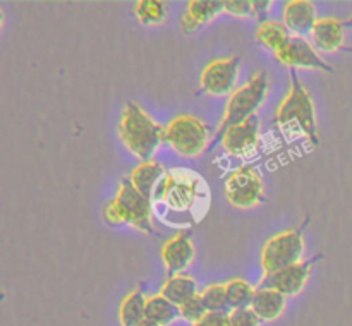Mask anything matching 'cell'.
Returning a JSON list of instances; mask_svg holds the SVG:
<instances>
[{"instance_id": "6da1fadb", "label": "cell", "mask_w": 352, "mask_h": 326, "mask_svg": "<svg viewBox=\"0 0 352 326\" xmlns=\"http://www.w3.org/2000/svg\"><path fill=\"white\" fill-rule=\"evenodd\" d=\"M164 127L155 122L138 103L129 102L124 106L119 134L124 146L134 156L143 161H153L158 148L164 143Z\"/></svg>"}, {"instance_id": "7a4b0ae2", "label": "cell", "mask_w": 352, "mask_h": 326, "mask_svg": "<svg viewBox=\"0 0 352 326\" xmlns=\"http://www.w3.org/2000/svg\"><path fill=\"white\" fill-rule=\"evenodd\" d=\"M277 124L285 132L305 134L311 146H320L315 103L308 89L299 82L294 69L291 71V91L277 110Z\"/></svg>"}, {"instance_id": "3957f363", "label": "cell", "mask_w": 352, "mask_h": 326, "mask_svg": "<svg viewBox=\"0 0 352 326\" xmlns=\"http://www.w3.org/2000/svg\"><path fill=\"white\" fill-rule=\"evenodd\" d=\"M103 218L107 223L119 225V223H129L144 233H153V208L151 199L141 194L133 185L131 178H124L119 185L116 198L103 209Z\"/></svg>"}, {"instance_id": "277c9868", "label": "cell", "mask_w": 352, "mask_h": 326, "mask_svg": "<svg viewBox=\"0 0 352 326\" xmlns=\"http://www.w3.org/2000/svg\"><path fill=\"white\" fill-rule=\"evenodd\" d=\"M267 95L268 78L265 72H256L246 84H243L239 89H236V91L230 95L229 102H227L223 119L222 122H220L215 137H213V144L219 143V139L222 137V134L226 132L227 129H230V127L234 126H239V124H244L246 120H250L251 117L256 115V110L263 105Z\"/></svg>"}, {"instance_id": "5b68a950", "label": "cell", "mask_w": 352, "mask_h": 326, "mask_svg": "<svg viewBox=\"0 0 352 326\" xmlns=\"http://www.w3.org/2000/svg\"><path fill=\"white\" fill-rule=\"evenodd\" d=\"M208 127L195 115H177L167 124L164 143L186 158H196L208 150Z\"/></svg>"}, {"instance_id": "8992f818", "label": "cell", "mask_w": 352, "mask_h": 326, "mask_svg": "<svg viewBox=\"0 0 352 326\" xmlns=\"http://www.w3.org/2000/svg\"><path fill=\"white\" fill-rule=\"evenodd\" d=\"M305 254V237L301 229L284 230L267 240L261 251V268L265 275L275 273L284 268L302 261Z\"/></svg>"}, {"instance_id": "52a82bcc", "label": "cell", "mask_w": 352, "mask_h": 326, "mask_svg": "<svg viewBox=\"0 0 352 326\" xmlns=\"http://www.w3.org/2000/svg\"><path fill=\"white\" fill-rule=\"evenodd\" d=\"M201 178L189 170H170L167 172L162 184L155 192V199L164 201L168 208L184 211L195 206L199 196Z\"/></svg>"}, {"instance_id": "ba28073f", "label": "cell", "mask_w": 352, "mask_h": 326, "mask_svg": "<svg viewBox=\"0 0 352 326\" xmlns=\"http://www.w3.org/2000/svg\"><path fill=\"white\" fill-rule=\"evenodd\" d=\"M265 185L260 174L253 167L237 168L226 182V196L236 208H253L263 199Z\"/></svg>"}, {"instance_id": "9c48e42d", "label": "cell", "mask_w": 352, "mask_h": 326, "mask_svg": "<svg viewBox=\"0 0 352 326\" xmlns=\"http://www.w3.org/2000/svg\"><path fill=\"white\" fill-rule=\"evenodd\" d=\"M241 58H217L210 62L201 72V89L212 96L232 95L236 91L237 78H239Z\"/></svg>"}, {"instance_id": "30bf717a", "label": "cell", "mask_w": 352, "mask_h": 326, "mask_svg": "<svg viewBox=\"0 0 352 326\" xmlns=\"http://www.w3.org/2000/svg\"><path fill=\"white\" fill-rule=\"evenodd\" d=\"M315 261L316 257L311 261H301V263L292 264V266L284 268L280 271H275V273L265 275L260 287L274 288V290H278L280 294H284L285 297H296L306 287V281L309 280V275H311V268L315 264Z\"/></svg>"}, {"instance_id": "8fae6325", "label": "cell", "mask_w": 352, "mask_h": 326, "mask_svg": "<svg viewBox=\"0 0 352 326\" xmlns=\"http://www.w3.org/2000/svg\"><path fill=\"white\" fill-rule=\"evenodd\" d=\"M277 60L287 67H299V69H320L325 72H333L332 65L327 64L318 51L313 48L306 38L302 36H291L284 48L275 54Z\"/></svg>"}, {"instance_id": "7c38bea8", "label": "cell", "mask_w": 352, "mask_h": 326, "mask_svg": "<svg viewBox=\"0 0 352 326\" xmlns=\"http://www.w3.org/2000/svg\"><path fill=\"white\" fill-rule=\"evenodd\" d=\"M162 259L167 268L168 277L182 275V271L195 259V246H192L189 232H181L167 240L162 247Z\"/></svg>"}, {"instance_id": "4fadbf2b", "label": "cell", "mask_w": 352, "mask_h": 326, "mask_svg": "<svg viewBox=\"0 0 352 326\" xmlns=\"http://www.w3.org/2000/svg\"><path fill=\"white\" fill-rule=\"evenodd\" d=\"M258 117H251L244 124L234 126L222 134V146L234 156H248L254 151L258 143Z\"/></svg>"}, {"instance_id": "5bb4252c", "label": "cell", "mask_w": 352, "mask_h": 326, "mask_svg": "<svg viewBox=\"0 0 352 326\" xmlns=\"http://www.w3.org/2000/svg\"><path fill=\"white\" fill-rule=\"evenodd\" d=\"M316 7L309 0H291L284 7V24L298 36L311 34L316 24Z\"/></svg>"}, {"instance_id": "9a60e30c", "label": "cell", "mask_w": 352, "mask_h": 326, "mask_svg": "<svg viewBox=\"0 0 352 326\" xmlns=\"http://www.w3.org/2000/svg\"><path fill=\"white\" fill-rule=\"evenodd\" d=\"M344 36H346V26L336 17L318 19L311 31L313 43L320 51H337L342 48Z\"/></svg>"}, {"instance_id": "2e32d148", "label": "cell", "mask_w": 352, "mask_h": 326, "mask_svg": "<svg viewBox=\"0 0 352 326\" xmlns=\"http://www.w3.org/2000/svg\"><path fill=\"white\" fill-rule=\"evenodd\" d=\"M285 302H287V297L278 290L258 287L256 292H254L251 309L260 316L261 321H275L284 312Z\"/></svg>"}, {"instance_id": "e0dca14e", "label": "cell", "mask_w": 352, "mask_h": 326, "mask_svg": "<svg viewBox=\"0 0 352 326\" xmlns=\"http://www.w3.org/2000/svg\"><path fill=\"white\" fill-rule=\"evenodd\" d=\"M165 175H167V172L160 163H157V161H143L133 170L131 182L141 194L151 199L155 198V192H157L158 185L162 184Z\"/></svg>"}, {"instance_id": "ac0fdd59", "label": "cell", "mask_w": 352, "mask_h": 326, "mask_svg": "<svg viewBox=\"0 0 352 326\" xmlns=\"http://www.w3.org/2000/svg\"><path fill=\"white\" fill-rule=\"evenodd\" d=\"M160 294L181 307L182 304H186V302L191 301L192 297L199 295L198 281L191 277H186V275L168 277L167 280H165L164 287H162Z\"/></svg>"}, {"instance_id": "d6986e66", "label": "cell", "mask_w": 352, "mask_h": 326, "mask_svg": "<svg viewBox=\"0 0 352 326\" xmlns=\"http://www.w3.org/2000/svg\"><path fill=\"white\" fill-rule=\"evenodd\" d=\"M179 318H181V307L167 297L162 294L146 297V319L157 323L158 326H170Z\"/></svg>"}, {"instance_id": "ffe728a7", "label": "cell", "mask_w": 352, "mask_h": 326, "mask_svg": "<svg viewBox=\"0 0 352 326\" xmlns=\"http://www.w3.org/2000/svg\"><path fill=\"white\" fill-rule=\"evenodd\" d=\"M256 40L261 45L268 48L272 51H280L282 48L287 45V41L291 40V34H289L287 26L284 23H278V21H263L260 23L256 30Z\"/></svg>"}, {"instance_id": "44dd1931", "label": "cell", "mask_w": 352, "mask_h": 326, "mask_svg": "<svg viewBox=\"0 0 352 326\" xmlns=\"http://www.w3.org/2000/svg\"><path fill=\"white\" fill-rule=\"evenodd\" d=\"M120 325L138 326L146 319V295L141 290H134L124 299L120 305Z\"/></svg>"}, {"instance_id": "7402d4cb", "label": "cell", "mask_w": 352, "mask_h": 326, "mask_svg": "<svg viewBox=\"0 0 352 326\" xmlns=\"http://www.w3.org/2000/svg\"><path fill=\"white\" fill-rule=\"evenodd\" d=\"M226 292L230 311H234V309L251 307L256 288L251 287L243 278H232V280H229L226 283Z\"/></svg>"}, {"instance_id": "603a6c76", "label": "cell", "mask_w": 352, "mask_h": 326, "mask_svg": "<svg viewBox=\"0 0 352 326\" xmlns=\"http://www.w3.org/2000/svg\"><path fill=\"white\" fill-rule=\"evenodd\" d=\"M134 12L144 26L162 24L167 19V3L160 0H141L134 5Z\"/></svg>"}, {"instance_id": "cb8c5ba5", "label": "cell", "mask_w": 352, "mask_h": 326, "mask_svg": "<svg viewBox=\"0 0 352 326\" xmlns=\"http://www.w3.org/2000/svg\"><path fill=\"white\" fill-rule=\"evenodd\" d=\"M186 12L191 17H195L199 24H206L217 17L219 14L226 12V2L222 0H192L188 3Z\"/></svg>"}, {"instance_id": "d4e9b609", "label": "cell", "mask_w": 352, "mask_h": 326, "mask_svg": "<svg viewBox=\"0 0 352 326\" xmlns=\"http://www.w3.org/2000/svg\"><path fill=\"white\" fill-rule=\"evenodd\" d=\"M203 302H205L208 312H230L229 302H227L226 283H212L199 292Z\"/></svg>"}, {"instance_id": "484cf974", "label": "cell", "mask_w": 352, "mask_h": 326, "mask_svg": "<svg viewBox=\"0 0 352 326\" xmlns=\"http://www.w3.org/2000/svg\"><path fill=\"white\" fill-rule=\"evenodd\" d=\"M206 312H208V309H206L201 295H196L191 301H188L186 304L181 305V318L186 319L188 323H191L192 326H195L196 323L201 321L206 316Z\"/></svg>"}, {"instance_id": "4316f807", "label": "cell", "mask_w": 352, "mask_h": 326, "mask_svg": "<svg viewBox=\"0 0 352 326\" xmlns=\"http://www.w3.org/2000/svg\"><path fill=\"white\" fill-rule=\"evenodd\" d=\"M230 326H261V319L251 307L234 309L229 312Z\"/></svg>"}, {"instance_id": "83f0119b", "label": "cell", "mask_w": 352, "mask_h": 326, "mask_svg": "<svg viewBox=\"0 0 352 326\" xmlns=\"http://www.w3.org/2000/svg\"><path fill=\"white\" fill-rule=\"evenodd\" d=\"M226 12L237 17H248L254 14V7L251 0H226Z\"/></svg>"}, {"instance_id": "f1b7e54d", "label": "cell", "mask_w": 352, "mask_h": 326, "mask_svg": "<svg viewBox=\"0 0 352 326\" xmlns=\"http://www.w3.org/2000/svg\"><path fill=\"white\" fill-rule=\"evenodd\" d=\"M195 326H230L229 312H206L205 318Z\"/></svg>"}, {"instance_id": "f546056e", "label": "cell", "mask_w": 352, "mask_h": 326, "mask_svg": "<svg viewBox=\"0 0 352 326\" xmlns=\"http://www.w3.org/2000/svg\"><path fill=\"white\" fill-rule=\"evenodd\" d=\"M199 26H201V24H199L198 21L195 19V17H191V16H189L188 12H186L184 16H182V21H181V27H182V31H184V33H192V31H196V30H198Z\"/></svg>"}, {"instance_id": "4dcf8cb0", "label": "cell", "mask_w": 352, "mask_h": 326, "mask_svg": "<svg viewBox=\"0 0 352 326\" xmlns=\"http://www.w3.org/2000/svg\"><path fill=\"white\" fill-rule=\"evenodd\" d=\"M270 5H272V2H267V0H263V2H261V0H254V2H253L254 16L260 17V21H261V14L267 12L268 7H270ZM261 23H263V21H261Z\"/></svg>"}, {"instance_id": "1f68e13d", "label": "cell", "mask_w": 352, "mask_h": 326, "mask_svg": "<svg viewBox=\"0 0 352 326\" xmlns=\"http://www.w3.org/2000/svg\"><path fill=\"white\" fill-rule=\"evenodd\" d=\"M138 326H158L157 323H153V321H150V319H144L143 323H140V325Z\"/></svg>"}, {"instance_id": "d6a6232c", "label": "cell", "mask_w": 352, "mask_h": 326, "mask_svg": "<svg viewBox=\"0 0 352 326\" xmlns=\"http://www.w3.org/2000/svg\"><path fill=\"white\" fill-rule=\"evenodd\" d=\"M344 26H347V27H352V16H351L349 19H347V21H344Z\"/></svg>"}, {"instance_id": "836d02e7", "label": "cell", "mask_w": 352, "mask_h": 326, "mask_svg": "<svg viewBox=\"0 0 352 326\" xmlns=\"http://www.w3.org/2000/svg\"><path fill=\"white\" fill-rule=\"evenodd\" d=\"M344 50H346V51H349V54H352V47H347V48H344Z\"/></svg>"}]
</instances>
